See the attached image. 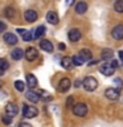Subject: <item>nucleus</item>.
Masks as SVG:
<instances>
[{
    "label": "nucleus",
    "instance_id": "f704fd0d",
    "mask_svg": "<svg viewBox=\"0 0 123 127\" xmlns=\"http://www.w3.org/2000/svg\"><path fill=\"white\" fill-rule=\"evenodd\" d=\"M16 32H17V33H19V34H21V36H24V33H25V32H27V31H25V29H21V28H19V29H17V31H16Z\"/></svg>",
    "mask_w": 123,
    "mask_h": 127
},
{
    "label": "nucleus",
    "instance_id": "20e7f679",
    "mask_svg": "<svg viewBox=\"0 0 123 127\" xmlns=\"http://www.w3.org/2000/svg\"><path fill=\"white\" fill-rule=\"evenodd\" d=\"M105 95H106L107 99H110V101H117L119 98V95H121V91H119V89H117V87H109V89H106Z\"/></svg>",
    "mask_w": 123,
    "mask_h": 127
},
{
    "label": "nucleus",
    "instance_id": "cd10ccee",
    "mask_svg": "<svg viewBox=\"0 0 123 127\" xmlns=\"http://www.w3.org/2000/svg\"><path fill=\"white\" fill-rule=\"evenodd\" d=\"M71 60H73V65H75V66H81L82 64L85 62L81 57H79V56H74V57L71 58Z\"/></svg>",
    "mask_w": 123,
    "mask_h": 127
},
{
    "label": "nucleus",
    "instance_id": "5701e85b",
    "mask_svg": "<svg viewBox=\"0 0 123 127\" xmlns=\"http://www.w3.org/2000/svg\"><path fill=\"white\" fill-rule=\"evenodd\" d=\"M38 95H40V98H41L42 101H50L52 99V95L48 93V91H45V90H40Z\"/></svg>",
    "mask_w": 123,
    "mask_h": 127
},
{
    "label": "nucleus",
    "instance_id": "72a5a7b5",
    "mask_svg": "<svg viewBox=\"0 0 123 127\" xmlns=\"http://www.w3.org/2000/svg\"><path fill=\"white\" fill-rule=\"evenodd\" d=\"M19 127H32V126L29 125V123H27V122H21L19 125Z\"/></svg>",
    "mask_w": 123,
    "mask_h": 127
},
{
    "label": "nucleus",
    "instance_id": "c9c22d12",
    "mask_svg": "<svg viewBox=\"0 0 123 127\" xmlns=\"http://www.w3.org/2000/svg\"><path fill=\"white\" fill-rule=\"evenodd\" d=\"M111 66H113V67H118V66H119L118 61H115V60H113V61H111Z\"/></svg>",
    "mask_w": 123,
    "mask_h": 127
},
{
    "label": "nucleus",
    "instance_id": "9d476101",
    "mask_svg": "<svg viewBox=\"0 0 123 127\" xmlns=\"http://www.w3.org/2000/svg\"><path fill=\"white\" fill-rule=\"evenodd\" d=\"M46 21L49 23V24H53V25L58 24L60 19H58L57 12H54V11H49V12H48V15H46Z\"/></svg>",
    "mask_w": 123,
    "mask_h": 127
},
{
    "label": "nucleus",
    "instance_id": "bb28decb",
    "mask_svg": "<svg viewBox=\"0 0 123 127\" xmlns=\"http://www.w3.org/2000/svg\"><path fill=\"white\" fill-rule=\"evenodd\" d=\"M8 67H9V64H8L7 60H4V58H0V70H3V71H5Z\"/></svg>",
    "mask_w": 123,
    "mask_h": 127
},
{
    "label": "nucleus",
    "instance_id": "a19ab883",
    "mask_svg": "<svg viewBox=\"0 0 123 127\" xmlns=\"http://www.w3.org/2000/svg\"><path fill=\"white\" fill-rule=\"evenodd\" d=\"M3 74H4V71H3V70H0V75H3Z\"/></svg>",
    "mask_w": 123,
    "mask_h": 127
},
{
    "label": "nucleus",
    "instance_id": "412c9836",
    "mask_svg": "<svg viewBox=\"0 0 123 127\" xmlns=\"http://www.w3.org/2000/svg\"><path fill=\"white\" fill-rule=\"evenodd\" d=\"M114 56V52L111 49H103L102 53H101V58L102 60H111Z\"/></svg>",
    "mask_w": 123,
    "mask_h": 127
},
{
    "label": "nucleus",
    "instance_id": "6e6552de",
    "mask_svg": "<svg viewBox=\"0 0 123 127\" xmlns=\"http://www.w3.org/2000/svg\"><path fill=\"white\" fill-rule=\"evenodd\" d=\"M111 36H113L115 40H122L123 38V25H122V24H119V25L113 28V31H111Z\"/></svg>",
    "mask_w": 123,
    "mask_h": 127
},
{
    "label": "nucleus",
    "instance_id": "0eeeda50",
    "mask_svg": "<svg viewBox=\"0 0 123 127\" xmlns=\"http://www.w3.org/2000/svg\"><path fill=\"white\" fill-rule=\"evenodd\" d=\"M37 17H38L37 12L33 11V9H28V11L24 12V19H25L28 23H34L36 20H37Z\"/></svg>",
    "mask_w": 123,
    "mask_h": 127
},
{
    "label": "nucleus",
    "instance_id": "58836bf2",
    "mask_svg": "<svg viewBox=\"0 0 123 127\" xmlns=\"http://www.w3.org/2000/svg\"><path fill=\"white\" fill-rule=\"evenodd\" d=\"M119 58H121L122 61H123V50H121V52H119Z\"/></svg>",
    "mask_w": 123,
    "mask_h": 127
},
{
    "label": "nucleus",
    "instance_id": "4be33fe9",
    "mask_svg": "<svg viewBox=\"0 0 123 127\" xmlns=\"http://www.w3.org/2000/svg\"><path fill=\"white\" fill-rule=\"evenodd\" d=\"M45 31H46V29H45V27H44V25H40V27L37 28V29L34 31V33H33V34H34V38H40V37H42V36L45 34Z\"/></svg>",
    "mask_w": 123,
    "mask_h": 127
},
{
    "label": "nucleus",
    "instance_id": "dca6fc26",
    "mask_svg": "<svg viewBox=\"0 0 123 127\" xmlns=\"http://www.w3.org/2000/svg\"><path fill=\"white\" fill-rule=\"evenodd\" d=\"M4 41H5L8 45H15L17 44V37L13 33H5L4 34Z\"/></svg>",
    "mask_w": 123,
    "mask_h": 127
},
{
    "label": "nucleus",
    "instance_id": "79ce46f5",
    "mask_svg": "<svg viewBox=\"0 0 123 127\" xmlns=\"http://www.w3.org/2000/svg\"><path fill=\"white\" fill-rule=\"evenodd\" d=\"M0 86H1V82H0Z\"/></svg>",
    "mask_w": 123,
    "mask_h": 127
},
{
    "label": "nucleus",
    "instance_id": "393cba45",
    "mask_svg": "<svg viewBox=\"0 0 123 127\" xmlns=\"http://www.w3.org/2000/svg\"><path fill=\"white\" fill-rule=\"evenodd\" d=\"M15 89L21 93V91H24V89H25V83H24L23 81H16L15 82Z\"/></svg>",
    "mask_w": 123,
    "mask_h": 127
},
{
    "label": "nucleus",
    "instance_id": "4c0bfd02",
    "mask_svg": "<svg viewBox=\"0 0 123 127\" xmlns=\"http://www.w3.org/2000/svg\"><path fill=\"white\" fill-rule=\"evenodd\" d=\"M73 1H74V0H66V5H71Z\"/></svg>",
    "mask_w": 123,
    "mask_h": 127
},
{
    "label": "nucleus",
    "instance_id": "4468645a",
    "mask_svg": "<svg viewBox=\"0 0 123 127\" xmlns=\"http://www.w3.org/2000/svg\"><path fill=\"white\" fill-rule=\"evenodd\" d=\"M24 56H25V52H24L21 48H16L11 52V57L15 60V61H19V60H21Z\"/></svg>",
    "mask_w": 123,
    "mask_h": 127
},
{
    "label": "nucleus",
    "instance_id": "a211bd4d",
    "mask_svg": "<svg viewBox=\"0 0 123 127\" xmlns=\"http://www.w3.org/2000/svg\"><path fill=\"white\" fill-rule=\"evenodd\" d=\"M79 57H81L83 61H90L91 60V57H93V53L89 50V49H81L79 50Z\"/></svg>",
    "mask_w": 123,
    "mask_h": 127
},
{
    "label": "nucleus",
    "instance_id": "6ab92c4d",
    "mask_svg": "<svg viewBox=\"0 0 123 127\" xmlns=\"http://www.w3.org/2000/svg\"><path fill=\"white\" fill-rule=\"evenodd\" d=\"M86 11H87V4H86L85 1H79V3H77V5H75V12H77L78 15L85 13Z\"/></svg>",
    "mask_w": 123,
    "mask_h": 127
},
{
    "label": "nucleus",
    "instance_id": "f8f14e48",
    "mask_svg": "<svg viewBox=\"0 0 123 127\" xmlns=\"http://www.w3.org/2000/svg\"><path fill=\"white\" fill-rule=\"evenodd\" d=\"M114 71H115V67L111 66V64H105V65L101 66V73L106 75V77H110L111 74H114Z\"/></svg>",
    "mask_w": 123,
    "mask_h": 127
},
{
    "label": "nucleus",
    "instance_id": "aec40b11",
    "mask_svg": "<svg viewBox=\"0 0 123 127\" xmlns=\"http://www.w3.org/2000/svg\"><path fill=\"white\" fill-rule=\"evenodd\" d=\"M61 65L63 69H71V66H73V60L70 57H63L61 60Z\"/></svg>",
    "mask_w": 123,
    "mask_h": 127
},
{
    "label": "nucleus",
    "instance_id": "2f4dec72",
    "mask_svg": "<svg viewBox=\"0 0 123 127\" xmlns=\"http://www.w3.org/2000/svg\"><path fill=\"white\" fill-rule=\"evenodd\" d=\"M5 29H7V25H5V23L0 21V33H1V32H4Z\"/></svg>",
    "mask_w": 123,
    "mask_h": 127
},
{
    "label": "nucleus",
    "instance_id": "7c9ffc66",
    "mask_svg": "<svg viewBox=\"0 0 123 127\" xmlns=\"http://www.w3.org/2000/svg\"><path fill=\"white\" fill-rule=\"evenodd\" d=\"M66 106L67 107H73L74 105H73V97H69L66 99Z\"/></svg>",
    "mask_w": 123,
    "mask_h": 127
},
{
    "label": "nucleus",
    "instance_id": "f257e3e1",
    "mask_svg": "<svg viewBox=\"0 0 123 127\" xmlns=\"http://www.w3.org/2000/svg\"><path fill=\"white\" fill-rule=\"evenodd\" d=\"M82 86L86 91H94L98 87V81L94 77H86L82 81Z\"/></svg>",
    "mask_w": 123,
    "mask_h": 127
},
{
    "label": "nucleus",
    "instance_id": "1a4fd4ad",
    "mask_svg": "<svg viewBox=\"0 0 123 127\" xmlns=\"http://www.w3.org/2000/svg\"><path fill=\"white\" fill-rule=\"evenodd\" d=\"M19 113V107L16 103H8L5 106V114L9 115V117H15V115H17Z\"/></svg>",
    "mask_w": 123,
    "mask_h": 127
},
{
    "label": "nucleus",
    "instance_id": "ddd939ff",
    "mask_svg": "<svg viewBox=\"0 0 123 127\" xmlns=\"http://www.w3.org/2000/svg\"><path fill=\"white\" fill-rule=\"evenodd\" d=\"M40 48H41L42 50L48 52V53L53 52V44H52L49 40H45V38H42L41 41H40Z\"/></svg>",
    "mask_w": 123,
    "mask_h": 127
},
{
    "label": "nucleus",
    "instance_id": "c756f323",
    "mask_svg": "<svg viewBox=\"0 0 123 127\" xmlns=\"http://www.w3.org/2000/svg\"><path fill=\"white\" fill-rule=\"evenodd\" d=\"M1 121H3V123L4 125H7V126H9L11 123H12V117H9V115H3L1 117Z\"/></svg>",
    "mask_w": 123,
    "mask_h": 127
},
{
    "label": "nucleus",
    "instance_id": "f03ea898",
    "mask_svg": "<svg viewBox=\"0 0 123 127\" xmlns=\"http://www.w3.org/2000/svg\"><path fill=\"white\" fill-rule=\"evenodd\" d=\"M38 114V110L36 109L34 106H29V105H23V115L28 119L31 118H34L37 117Z\"/></svg>",
    "mask_w": 123,
    "mask_h": 127
},
{
    "label": "nucleus",
    "instance_id": "c85d7f7f",
    "mask_svg": "<svg viewBox=\"0 0 123 127\" xmlns=\"http://www.w3.org/2000/svg\"><path fill=\"white\" fill-rule=\"evenodd\" d=\"M32 38H34V34L32 33L31 31H27L25 33H24V36H23V40H24V41H31Z\"/></svg>",
    "mask_w": 123,
    "mask_h": 127
},
{
    "label": "nucleus",
    "instance_id": "9b49d317",
    "mask_svg": "<svg viewBox=\"0 0 123 127\" xmlns=\"http://www.w3.org/2000/svg\"><path fill=\"white\" fill-rule=\"evenodd\" d=\"M81 32H79V29H70L69 31V33H67V37H69V40L71 42H75V41H78L79 38H81Z\"/></svg>",
    "mask_w": 123,
    "mask_h": 127
},
{
    "label": "nucleus",
    "instance_id": "423d86ee",
    "mask_svg": "<svg viewBox=\"0 0 123 127\" xmlns=\"http://www.w3.org/2000/svg\"><path fill=\"white\" fill-rule=\"evenodd\" d=\"M37 57H38V52H37L36 48L31 46V48H28V49L25 50V58L28 60V61H34Z\"/></svg>",
    "mask_w": 123,
    "mask_h": 127
},
{
    "label": "nucleus",
    "instance_id": "a878e982",
    "mask_svg": "<svg viewBox=\"0 0 123 127\" xmlns=\"http://www.w3.org/2000/svg\"><path fill=\"white\" fill-rule=\"evenodd\" d=\"M15 15H16V12H15V9L12 7H8V8H5V16L8 19H13L15 17Z\"/></svg>",
    "mask_w": 123,
    "mask_h": 127
},
{
    "label": "nucleus",
    "instance_id": "2eb2a0df",
    "mask_svg": "<svg viewBox=\"0 0 123 127\" xmlns=\"http://www.w3.org/2000/svg\"><path fill=\"white\" fill-rule=\"evenodd\" d=\"M25 78H27V85L31 87V89H33V87H36L37 86V78L34 77L32 73H28V74H25Z\"/></svg>",
    "mask_w": 123,
    "mask_h": 127
},
{
    "label": "nucleus",
    "instance_id": "f3484780",
    "mask_svg": "<svg viewBox=\"0 0 123 127\" xmlns=\"http://www.w3.org/2000/svg\"><path fill=\"white\" fill-rule=\"evenodd\" d=\"M25 95H27V99H29V101L33 102V103H37L40 101V95H38V93H36V91L29 90V91H27Z\"/></svg>",
    "mask_w": 123,
    "mask_h": 127
},
{
    "label": "nucleus",
    "instance_id": "7ed1b4c3",
    "mask_svg": "<svg viewBox=\"0 0 123 127\" xmlns=\"http://www.w3.org/2000/svg\"><path fill=\"white\" fill-rule=\"evenodd\" d=\"M73 114L77 115V117H85L87 114V106L85 103H75L73 106Z\"/></svg>",
    "mask_w": 123,
    "mask_h": 127
},
{
    "label": "nucleus",
    "instance_id": "b1692460",
    "mask_svg": "<svg viewBox=\"0 0 123 127\" xmlns=\"http://www.w3.org/2000/svg\"><path fill=\"white\" fill-rule=\"evenodd\" d=\"M114 9L118 12V13H123V0H117L114 4Z\"/></svg>",
    "mask_w": 123,
    "mask_h": 127
},
{
    "label": "nucleus",
    "instance_id": "e433bc0d",
    "mask_svg": "<svg viewBox=\"0 0 123 127\" xmlns=\"http://www.w3.org/2000/svg\"><path fill=\"white\" fill-rule=\"evenodd\" d=\"M82 85V81H79V79H77V81H75V87H79V86H81Z\"/></svg>",
    "mask_w": 123,
    "mask_h": 127
},
{
    "label": "nucleus",
    "instance_id": "39448f33",
    "mask_svg": "<svg viewBox=\"0 0 123 127\" xmlns=\"http://www.w3.org/2000/svg\"><path fill=\"white\" fill-rule=\"evenodd\" d=\"M70 86H71V82H70V79L69 78H62L61 81L58 82V91L60 93H65V91H67L70 89Z\"/></svg>",
    "mask_w": 123,
    "mask_h": 127
},
{
    "label": "nucleus",
    "instance_id": "473e14b6",
    "mask_svg": "<svg viewBox=\"0 0 123 127\" xmlns=\"http://www.w3.org/2000/svg\"><path fill=\"white\" fill-rule=\"evenodd\" d=\"M114 82L117 83L118 89H121V87H122V85H123V83H122V79H119V78H115V81H114Z\"/></svg>",
    "mask_w": 123,
    "mask_h": 127
},
{
    "label": "nucleus",
    "instance_id": "ea45409f",
    "mask_svg": "<svg viewBox=\"0 0 123 127\" xmlns=\"http://www.w3.org/2000/svg\"><path fill=\"white\" fill-rule=\"evenodd\" d=\"M58 48H60L61 50H63V49H65V45H63V44H60V45H58Z\"/></svg>",
    "mask_w": 123,
    "mask_h": 127
}]
</instances>
